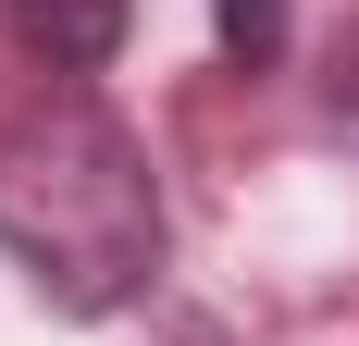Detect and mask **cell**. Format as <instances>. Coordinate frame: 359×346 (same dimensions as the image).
Listing matches in <instances>:
<instances>
[{
    "instance_id": "1",
    "label": "cell",
    "mask_w": 359,
    "mask_h": 346,
    "mask_svg": "<svg viewBox=\"0 0 359 346\" xmlns=\"http://www.w3.org/2000/svg\"><path fill=\"white\" fill-rule=\"evenodd\" d=\"M0 247L62 321H111L161 284L174 210H161L149 148L124 137V111L62 87V99L0 124Z\"/></svg>"
},
{
    "instance_id": "2",
    "label": "cell",
    "mask_w": 359,
    "mask_h": 346,
    "mask_svg": "<svg viewBox=\"0 0 359 346\" xmlns=\"http://www.w3.org/2000/svg\"><path fill=\"white\" fill-rule=\"evenodd\" d=\"M124 13L137 0H13V37H25L50 74H100L124 50Z\"/></svg>"
},
{
    "instance_id": "3",
    "label": "cell",
    "mask_w": 359,
    "mask_h": 346,
    "mask_svg": "<svg viewBox=\"0 0 359 346\" xmlns=\"http://www.w3.org/2000/svg\"><path fill=\"white\" fill-rule=\"evenodd\" d=\"M211 25H223V50H236L248 74L285 62V0H211Z\"/></svg>"
},
{
    "instance_id": "4",
    "label": "cell",
    "mask_w": 359,
    "mask_h": 346,
    "mask_svg": "<svg viewBox=\"0 0 359 346\" xmlns=\"http://www.w3.org/2000/svg\"><path fill=\"white\" fill-rule=\"evenodd\" d=\"M323 99H334V111H347V124H359V25L334 37V74H323Z\"/></svg>"
}]
</instances>
